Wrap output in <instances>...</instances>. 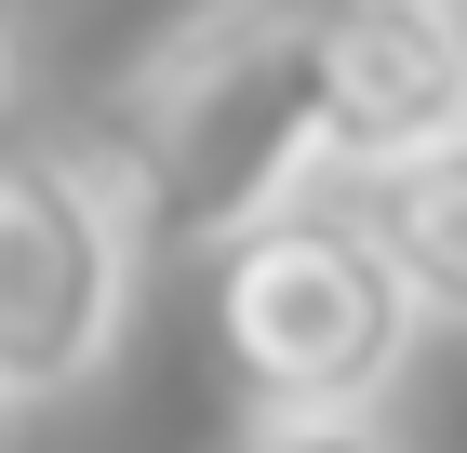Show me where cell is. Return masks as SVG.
<instances>
[{"label":"cell","instance_id":"8","mask_svg":"<svg viewBox=\"0 0 467 453\" xmlns=\"http://www.w3.org/2000/svg\"><path fill=\"white\" fill-rule=\"evenodd\" d=\"M0 94H14V27H0Z\"/></svg>","mask_w":467,"mask_h":453},{"label":"cell","instance_id":"2","mask_svg":"<svg viewBox=\"0 0 467 453\" xmlns=\"http://www.w3.org/2000/svg\"><path fill=\"white\" fill-rule=\"evenodd\" d=\"M400 347L414 307L348 201H294L214 253V360L241 374L254 414H374Z\"/></svg>","mask_w":467,"mask_h":453},{"label":"cell","instance_id":"3","mask_svg":"<svg viewBox=\"0 0 467 453\" xmlns=\"http://www.w3.org/2000/svg\"><path fill=\"white\" fill-rule=\"evenodd\" d=\"M120 307H134V241L108 201L27 147L0 160V400H67L80 374H108Z\"/></svg>","mask_w":467,"mask_h":453},{"label":"cell","instance_id":"6","mask_svg":"<svg viewBox=\"0 0 467 453\" xmlns=\"http://www.w3.org/2000/svg\"><path fill=\"white\" fill-rule=\"evenodd\" d=\"M227 453H400L374 414H254Z\"/></svg>","mask_w":467,"mask_h":453},{"label":"cell","instance_id":"7","mask_svg":"<svg viewBox=\"0 0 467 453\" xmlns=\"http://www.w3.org/2000/svg\"><path fill=\"white\" fill-rule=\"evenodd\" d=\"M428 14H441V40H454V67H467V0H428Z\"/></svg>","mask_w":467,"mask_h":453},{"label":"cell","instance_id":"4","mask_svg":"<svg viewBox=\"0 0 467 453\" xmlns=\"http://www.w3.org/2000/svg\"><path fill=\"white\" fill-rule=\"evenodd\" d=\"M321 120H334V174L348 187L414 160V147H441V134H467V67H454L428 0H334Z\"/></svg>","mask_w":467,"mask_h":453},{"label":"cell","instance_id":"5","mask_svg":"<svg viewBox=\"0 0 467 453\" xmlns=\"http://www.w3.org/2000/svg\"><path fill=\"white\" fill-rule=\"evenodd\" d=\"M348 213H360V241L388 253V280H400L414 320H467V134L414 147L388 174H360Z\"/></svg>","mask_w":467,"mask_h":453},{"label":"cell","instance_id":"1","mask_svg":"<svg viewBox=\"0 0 467 453\" xmlns=\"http://www.w3.org/2000/svg\"><path fill=\"white\" fill-rule=\"evenodd\" d=\"M321 40H334V0H201L108 80V107L54 160L108 201L134 253L214 267L227 241H254L267 213H294L334 174Z\"/></svg>","mask_w":467,"mask_h":453}]
</instances>
